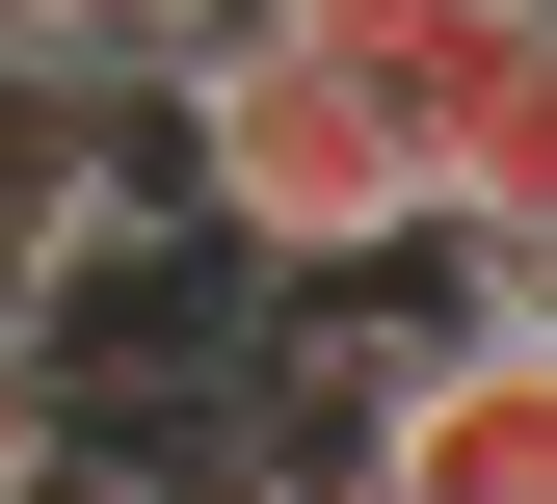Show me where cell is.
I'll use <instances>...</instances> for the list:
<instances>
[{
    "label": "cell",
    "mask_w": 557,
    "mask_h": 504,
    "mask_svg": "<svg viewBox=\"0 0 557 504\" xmlns=\"http://www.w3.org/2000/svg\"><path fill=\"white\" fill-rule=\"evenodd\" d=\"M133 504H265V478H239V452H213V425H186V452H160V478H133Z\"/></svg>",
    "instance_id": "6"
},
{
    "label": "cell",
    "mask_w": 557,
    "mask_h": 504,
    "mask_svg": "<svg viewBox=\"0 0 557 504\" xmlns=\"http://www.w3.org/2000/svg\"><path fill=\"white\" fill-rule=\"evenodd\" d=\"M27 452H53V398H27V372H0V504H27Z\"/></svg>",
    "instance_id": "7"
},
{
    "label": "cell",
    "mask_w": 557,
    "mask_h": 504,
    "mask_svg": "<svg viewBox=\"0 0 557 504\" xmlns=\"http://www.w3.org/2000/svg\"><path fill=\"white\" fill-rule=\"evenodd\" d=\"M319 504H372V478H319Z\"/></svg>",
    "instance_id": "9"
},
{
    "label": "cell",
    "mask_w": 557,
    "mask_h": 504,
    "mask_svg": "<svg viewBox=\"0 0 557 504\" xmlns=\"http://www.w3.org/2000/svg\"><path fill=\"white\" fill-rule=\"evenodd\" d=\"M372 504H557V319H425V372L372 425Z\"/></svg>",
    "instance_id": "3"
},
{
    "label": "cell",
    "mask_w": 557,
    "mask_h": 504,
    "mask_svg": "<svg viewBox=\"0 0 557 504\" xmlns=\"http://www.w3.org/2000/svg\"><path fill=\"white\" fill-rule=\"evenodd\" d=\"M319 27H398V0H319Z\"/></svg>",
    "instance_id": "8"
},
{
    "label": "cell",
    "mask_w": 557,
    "mask_h": 504,
    "mask_svg": "<svg viewBox=\"0 0 557 504\" xmlns=\"http://www.w3.org/2000/svg\"><path fill=\"white\" fill-rule=\"evenodd\" d=\"M239 319H265V266L213 239V212H160V186H81L27 266H0V372H27L53 425H213Z\"/></svg>",
    "instance_id": "2"
},
{
    "label": "cell",
    "mask_w": 557,
    "mask_h": 504,
    "mask_svg": "<svg viewBox=\"0 0 557 504\" xmlns=\"http://www.w3.org/2000/svg\"><path fill=\"white\" fill-rule=\"evenodd\" d=\"M186 27H213V0H0V53H53V81H160Z\"/></svg>",
    "instance_id": "5"
},
{
    "label": "cell",
    "mask_w": 557,
    "mask_h": 504,
    "mask_svg": "<svg viewBox=\"0 0 557 504\" xmlns=\"http://www.w3.org/2000/svg\"><path fill=\"white\" fill-rule=\"evenodd\" d=\"M160 212H213L265 293H319V266H425V160H398L372 27H319V0H213V27L160 53Z\"/></svg>",
    "instance_id": "1"
},
{
    "label": "cell",
    "mask_w": 557,
    "mask_h": 504,
    "mask_svg": "<svg viewBox=\"0 0 557 504\" xmlns=\"http://www.w3.org/2000/svg\"><path fill=\"white\" fill-rule=\"evenodd\" d=\"M81 186H160V81H53V53H0V266H27Z\"/></svg>",
    "instance_id": "4"
}]
</instances>
